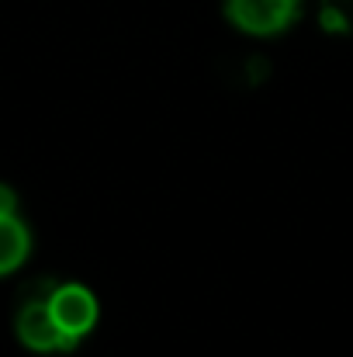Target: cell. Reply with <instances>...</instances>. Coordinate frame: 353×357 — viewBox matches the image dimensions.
<instances>
[{
  "label": "cell",
  "instance_id": "cell-1",
  "mask_svg": "<svg viewBox=\"0 0 353 357\" xmlns=\"http://www.w3.org/2000/svg\"><path fill=\"white\" fill-rule=\"evenodd\" d=\"M56 281L42 278L35 284H28L17 298V309H14V333L17 340L35 351V354H73L77 344L70 337H63V330L56 326L52 312H49V291H52Z\"/></svg>",
  "mask_w": 353,
  "mask_h": 357
},
{
  "label": "cell",
  "instance_id": "cell-2",
  "mask_svg": "<svg viewBox=\"0 0 353 357\" xmlns=\"http://www.w3.org/2000/svg\"><path fill=\"white\" fill-rule=\"evenodd\" d=\"M222 10L233 21V28L256 38H270L298 21L301 0H222Z\"/></svg>",
  "mask_w": 353,
  "mask_h": 357
},
{
  "label": "cell",
  "instance_id": "cell-3",
  "mask_svg": "<svg viewBox=\"0 0 353 357\" xmlns=\"http://www.w3.org/2000/svg\"><path fill=\"white\" fill-rule=\"evenodd\" d=\"M49 312L56 319V326L63 330V337H70L77 347L80 340L97 326V298L91 288L77 284V281H66V284H52L49 291Z\"/></svg>",
  "mask_w": 353,
  "mask_h": 357
},
{
  "label": "cell",
  "instance_id": "cell-4",
  "mask_svg": "<svg viewBox=\"0 0 353 357\" xmlns=\"http://www.w3.org/2000/svg\"><path fill=\"white\" fill-rule=\"evenodd\" d=\"M31 253V233L17 215H0V274L17 271Z\"/></svg>",
  "mask_w": 353,
  "mask_h": 357
}]
</instances>
